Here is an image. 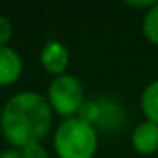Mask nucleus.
Returning <instances> with one entry per match:
<instances>
[{
  "label": "nucleus",
  "mask_w": 158,
  "mask_h": 158,
  "mask_svg": "<svg viewBox=\"0 0 158 158\" xmlns=\"http://www.w3.org/2000/svg\"><path fill=\"white\" fill-rule=\"evenodd\" d=\"M41 65L50 74L61 76L69 65V50L60 41H48L41 50Z\"/></svg>",
  "instance_id": "nucleus-5"
},
{
  "label": "nucleus",
  "mask_w": 158,
  "mask_h": 158,
  "mask_svg": "<svg viewBox=\"0 0 158 158\" xmlns=\"http://www.w3.org/2000/svg\"><path fill=\"white\" fill-rule=\"evenodd\" d=\"M11 35H13V26H11V23H10L4 15H0V47H8Z\"/></svg>",
  "instance_id": "nucleus-11"
},
{
  "label": "nucleus",
  "mask_w": 158,
  "mask_h": 158,
  "mask_svg": "<svg viewBox=\"0 0 158 158\" xmlns=\"http://www.w3.org/2000/svg\"><path fill=\"white\" fill-rule=\"evenodd\" d=\"M0 158H23L19 151H13V149H6L0 152Z\"/></svg>",
  "instance_id": "nucleus-12"
},
{
  "label": "nucleus",
  "mask_w": 158,
  "mask_h": 158,
  "mask_svg": "<svg viewBox=\"0 0 158 158\" xmlns=\"http://www.w3.org/2000/svg\"><path fill=\"white\" fill-rule=\"evenodd\" d=\"M21 156L23 158H48V152L41 143H30V145L23 147Z\"/></svg>",
  "instance_id": "nucleus-10"
},
{
  "label": "nucleus",
  "mask_w": 158,
  "mask_h": 158,
  "mask_svg": "<svg viewBox=\"0 0 158 158\" xmlns=\"http://www.w3.org/2000/svg\"><path fill=\"white\" fill-rule=\"evenodd\" d=\"M78 114H80L78 117L86 121L88 125H91L95 130H104V132H115L125 123L123 106L117 101L106 97L86 101Z\"/></svg>",
  "instance_id": "nucleus-4"
},
{
  "label": "nucleus",
  "mask_w": 158,
  "mask_h": 158,
  "mask_svg": "<svg viewBox=\"0 0 158 158\" xmlns=\"http://www.w3.org/2000/svg\"><path fill=\"white\" fill-rule=\"evenodd\" d=\"M97 143V130L80 117L65 119L54 134V149L60 158H93Z\"/></svg>",
  "instance_id": "nucleus-2"
},
{
  "label": "nucleus",
  "mask_w": 158,
  "mask_h": 158,
  "mask_svg": "<svg viewBox=\"0 0 158 158\" xmlns=\"http://www.w3.org/2000/svg\"><path fill=\"white\" fill-rule=\"evenodd\" d=\"M48 104L60 115L71 119L84 106V88L71 74L56 76L48 86Z\"/></svg>",
  "instance_id": "nucleus-3"
},
{
  "label": "nucleus",
  "mask_w": 158,
  "mask_h": 158,
  "mask_svg": "<svg viewBox=\"0 0 158 158\" xmlns=\"http://www.w3.org/2000/svg\"><path fill=\"white\" fill-rule=\"evenodd\" d=\"M141 110L147 121L158 125V80L151 82L141 95Z\"/></svg>",
  "instance_id": "nucleus-8"
},
{
  "label": "nucleus",
  "mask_w": 158,
  "mask_h": 158,
  "mask_svg": "<svg viewBox=\"0 0 158 158\" xmlns=\"http://www.w3.org/2000/svg\"><path fill=\"white\" fill-rule=\"evenodd\" d=\"M50 125L52 108L48 101L32 91L13 95L0 114V128L4 138L21 149L30 143H39L48 134Z\"/></svg>",
  "instance_id": "nucleus-1"
},
{
  "label": "nucleus",
  "mask_w": 158,
  "mask_h": 158,
  "mask_svg": "<svg viewBox=\"0 0 158 158\" xmlns=\"http://www.w3.org/2000/svg\"><path fill=\"white\" fill-rule=\"evenodd\" d=\"M132 145L139 154H154L158 151V125L145 121L132 132Z\"/></svg>",
  "instance_id": "nucleus-6"
},
{
  "label": "nucleus",
  "mask_w": 158,
  "mask_h": 158,
  "mask_svg": "<svg viewBox=\"0 0 158 158\" xmlns=\"http://www.w3.org/2000/svg\"><path fill=\"white\" fill-rule=\"evenodd\" d=\"M143 34L151 43L158 45V2L151 10H147L143 17Z\"/></svg>",
  "instance_id": "nucleus-9"
},
{
  "label": "nucleus",
  "mask_w": 158,
  "mask_h": 158,
  "mask_svg": "<svg viewBox=\"0 0 158 158\" xmlns=\"http://www.w3.org/2000/svg\"><path fill=\"white\" fill-rule=\"evenodd\" d=\"M21 74H23L21 56L10 47H0V86H10L17 82Z\"/></svg>",
  "instance_id": "nucleus-7"
}]
</instances>
